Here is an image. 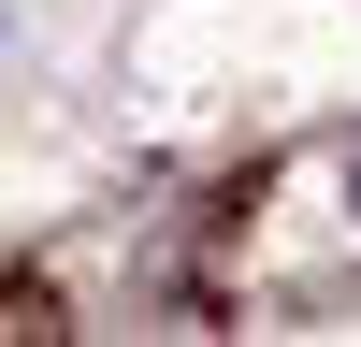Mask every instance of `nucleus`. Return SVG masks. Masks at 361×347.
I'll return each instance as SVG.
<instances>
[{
	"label": "nucleus",
	"mask_w": 361,
	"mask_h": 347,
	"mask_svg": "<svg viewBox=\"0 0 361 347\" xmlns=\"http://www.w3.org/2000/svg\"><path fill=\"white\" fill-rule=\"evenodd\" d=\"M347 188H361V174H347Z\"/></svg>",
	"instance_id": "nucleus-1"
}]
</instances>
